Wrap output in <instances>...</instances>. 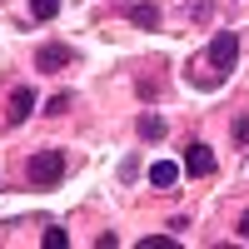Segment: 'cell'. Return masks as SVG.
Segmentation results:
<instances>
[{"label": "cell", "mask_w": 249, "mask_h": 249, "mask_svg": "<svg viewBox=\"0 0 249 249\" xmlns=\"http://www.w3.org/2000/svg\"><path fill=\"white\" fill-rule=\"evenodd\" d=\"M234 60H239V35L234 30H219L210 40V55L199 60V70H195V85H224L234 70Z\"/></svg>", "instance_id": "6da1fadb"}, {"label": "cell", "mask_w": 249, "mask_h": 249, "mask_svg": "<svg viewBox=\"0 0 249 249\" xmlns=\"http://www.w3.org/2000/svg\"><path fill=\"white\" fill-rule=\"evenodd\" d=\"M25 175H30V184H55L60 175H65V155L60 150H40V155H30V164H25Z\"/></svg>", "instance_id": "7a4b0ae2"}, {"label": "cell", "mask_w": 249, "mask_h": 249, "mask_svg": "<svg viewBox=\"0 0 249 249\" xmlns=\"http://www.w3.org/2000/svg\"><path fill=\"white\" fill-rule=\"evenodd\" d=\"M184 170H190L195 179H204L214 170V155H210V144H190V155H184Z\"/></svg>", "instance_id": "3957f363"}, {"label": "cell", "mask_w": 249, "mask_h": 249, "mask_svg": "<svg viewBox=\"0 0 249 249\" xmlns=\"http://www.w3.org/2000/svg\"><path fill=\"white\" fill-rule=\"evenodd\" d=\"M35 65H40V70H60V65H75V50H70V45H45V50L35 55Z\"/></svg>", "instance_id": "277c9868"}, {"label": "cell", "mask_w": 249, "mask_h": 249, "mask_svg": "<svg viewBox=\"0 0 249 249\" xmlns=\"http://www.w3.org/2000/svg\"><path fill=\"white\" fill-rule=\"evenodd\" d=\"M30 110H35V90H30V85H20V90L10 95V124H20Z\"/></svg>", "instance_id": "5b68a950"}, {"label": "cell", "mask_w": 249, "mask_h": 249, "mask_svg": "<svg viewBox=\"0 0 249 249\" xmlns=\"http://www.w3.org/2000/svg\"><path fill=\"white\" fill-rule=\"evenodd\" d=\"M175 179H179V164H175V160L150 164V184H160V190H175Z\"/></svg>", "instance_id": "8992f818"}, {"label": "cell", "mask_w": 249, "mask_h": 249, "mask_svg": "<svg viewBox=\"0 0 249 249\" xmlns=\"http://www.w3.org/2000/svg\"><path fill=\"white\" fill-rule=\"evenodd\" d=\"M130 20L140 30H160V5H130Z\"/></svg>", "instance_id": "52a82bcc"}, {"label": "cell", "mask_w": 249, "mask_h": 249, "mask_svg": "<svg viewBox=\"0 0 249 249\" xmlns=\"http://www.w3.org/2000/svg\"><path fill=\"white\" fill-rule=\"evenodd\" d=\"M140 135H144V140H160V135H164V115H155V110L140 115Z\"/></svg>", "instance_id": "ba28073f"}, {"label": "cell", "mask_w": 249, "mask_h": 249, "mask_svg": "<svg viewBox=\"0 0 249 249\" xmlns=\"http://www.w3.org/2000/svg\"><path fill=\"white\" fill-rule=\"evenodd\" d=\"M55 10H60V0H30V15L35 20H50Z\"/></svg>", "instance_id": "9c48e42d"}, {"label": "cell", "mask_w": 249, "mask_h": 249, "mask_svg": "<svg viewBox=\"0 0 249 249\" xmlns=\"http://www.w3.org/2000/svg\"><path fill=\"white\" fill-rule=\"evenodd\" d=\"M40 244H45V249H65L70 234H65V230H45V234H40Z\"/></svg>", "instance_id": "30bf717a"}, {"label": "cell", "mask_w": 249, "mask_h": 249, "mask_svg": "<svg viewBox=\"0 0 249 249\" xmlns=\"http://www.w3.org/2000/svg\"><path fill=\"white\" fill-rule=\"evenodd\" d=\"M45 110H50V115H65V110H70V95H55V100H50Z\"/></svg>", "instance_id": "8fae6325"}, {"label": "cell", "mask_w": 249, "mask_h": 249, "mask_svg": "<svg viewBox=\"0 0 249 249\" xmlns=\"http://www.w3.org/2000/svg\"><path fill=\"white\" fill-rule=\"evenodd\" d=\"M234 140H239V144H249V120H239V124H234Z\"/></svg>", "instance_id": "7c38bea8"}]
</instances>
